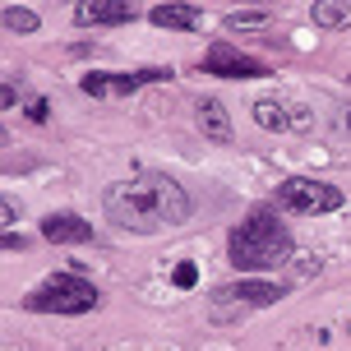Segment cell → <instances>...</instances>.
<instances>
[{
	"label": "cell",
	"instance_id": "5b68a950",
	"mask_svg": "<svg viewBox=\"0 0 351 351\" xmlns=\"http://www.w3.org/2000/svg\"><path fill=\"white\" fill-rule=\"evenodd\" d=\"M204 74H217V79H263L268 65L245 51H236L231 42H213L208 56H204Z\"/></svg>",
	"mask_w": 351,
	"mask_h": 351
},
{
	"label": "cell",
	"instance_id": "ac0fdd59",
	"mask_svg": "<svg viewBox=\"0 0 351 351\" xmlns=\"http://www.w3.org/2000/svg\"><path fill=\"white\" fill-rule=\"evenodd\" d=\"M342 125H347V134H351V106H347V116H342Z\"/></svg>",
	"mask_w": 351,
	"mask_h": 351
},
{
	"label": "cell",
	"instance_id": "6da1fadb",
	"mask_svg": "<svg viewBox=\"0 0 351 351\" xmlns=\"http://www.w3.org/2000/svg\"><path fill=\"white\" fill-rule=\"evenodd\" d=\"M106 217L121 231H134V236H158V231H171L190 217V194L185 185H176L171 176L162 171H139L130 180H116L102 199Z\"/></svg>",
	"mask_w": 351,
	"mask_h": 351
},
{
	"label": "cell",
	"instance_id": "4fadbf2b",
	"mask_svg": "<svg viewBox=\"0 0 351 351\" xmlns=\"http://www.w3.org/2000/svg\"><path fill=\"white\" fill-rule=\"evenodd\" d=\"M310 19H315V28H342V23H351V5L347 0H324L310 10Z\"/></svg>",
	"mask_w": 351,
	"mask_h": 351
},
{
	"label": "cell",
	"instance_id": "9c48e42d",
	"mask_svg": "<svg viewBox=\"0 0 351 351\" xmlns=\"http://www.w3.org/2000/svg\"><path fill=\"white\" fill-rule=\"evenodd\" d=\"M42 241H51V245H88L93 222L74 217V213H51V217H42Z\"/></svg>",
	"mask_w": 351,
	"mask_h": 351
},
{
	"label": "cell",
	"instance_id": "5bb4252c",
	"mask_svg": "<svg viewBox=\"0 0 351 351\" xmlns=\"http://www.w3.org/2000/svg\"><path fill=\"white\" fill-rule=\"evenodd\" d=\"M0 19H5L10 33H37V14H33V10H14V5H10Z\"/></svg>",
	"mask_w": 351,
	"mask_h": 351
},
{
	"label": "cell",
	"instance_id": "8fae6325",
	"mask_svg": "<svg viewBox=\"0 0 351 351\" xmlns=\"http://www.w3.org/2000/svg\"><path fill=\"white\" fill-rule=\"evenodd\" d=\"M254 111V125L259 130H296V106H287V102H278V97H259V102L250 106Z\"/></svg>",
	"mask_w": 351,
	"mask_h": 351
},
{
	"label": "cell",
	"instance_id": "30bf717a",
	"mask_svg": "<svg viewBox=\"0 0 351 351\" xmlns=\"http://www.w3.org/2000/svg\"><path fill=\"white\" fill-rule=\"evenodd\" d=\"M194 121H199V130H204V139H213V143H231V116H227V106L217 102V97H204Z\"/></svg>",
	"mask_w": 351,
	"mask_h": 351
},
{
	"label": "cell",
	"instance_id": "3957f363",
	"mask_svg": "<svg viewBox=\"0 0 351 351\" xmlns=\"http://www.w3.org/2000/svg\"><path fill=\"white\" fill-rule=\"evenodd\" d=\"M23 305L33 315H88V310H97V287L84 282L79 273H56V278L37 282L23 296Z\"/></svg>",
	"mask_w": 351,
	"mask_h": 351
},
{
	"label": "cell",
	"instance_id": "52a82bcc",
	"mask_svg": "<svg viewBox=\"0 0 351 351\" xmlns=\"http://www.w3.org/2000/svg\"><path fill=\"white\" fill-rule=\"evenodd\" d=\"M213 300H217V310H222V305H236V310L245 315V310H259V305L282 300V291L273 287V282L245 278V282H231V287H217V291H213Z\"/></svg>",
	"mask_w": 351,
	"mask_h": 351
},
{
	"label": "cell",
	"instance_id": "7a4b0ae2",
	"mask_svg": "<svg viewBox=\"0 0 351 351\" xmlns=\"http://www.w3.org/2000/svg\"><path fill=\"white\" fill-rule=\"evenodd\" d=\"M227 259L241 273H268L291 259V231L282 227L273 213H250L241 227H231L227 236Z\"/></svg>",
	"mask_w": 351,
	"mask_h": 351
},
{
	"label": "cell",
	"instance_id": "277c9868",
	"mask_svg": "<svg viewBox=\"0 0 351 351\" xmlns=\"http://www.w3.org/2000/svg\"><path fill=\"white\" fill-rule=\"evenodd\" d=\"M278 204L291 213H333L342 208V190L328 180H315V176H291L278 185Z\"/></svg>",
	"mask_w": 351,
	"mask_h": 351
},
{
	"label": "cell",
	"instance_id": "8992f818",
	"mask_svg": "<svg viewBox=\"0 0 351 351\" xmlns=\"http://www.w3.org/2000/svg\"><path fill=\"white\" fill-rule=\"evenodd\" d=\"M162 79H171V70H134V74H84V93L88 97H106V93H116V97H125V93H134V88L143 84H162Z\"/></svg>",
	"mask_w": 351,
	"mask_h": 351
},
{
	"label": "cell",
	"instance_id": "e0dca14e",
	"mask_svg": "<svg viewBox=\"0 0 351 351\" xmlns=\"http://www.w3.org/2000/svg\"><path fill=\"white\" fill-rule=\"evenodd\" d=\"M47 111H51V106L42 102V97H33V102H28V121H37V125H42V121H47Z\"/></svg>",
	"mask_w": 351,
	"mask_h": 351
},
{
	"label": "cell",
	"instance_id": "ba28073f",
	"mask_svg": "<svg viewBox=\"0 0 351 351\" xmlns=\"http://www.w3.org/2000/svg\"><path fill=\"white\" fill-rule=\"evenodd\" d=\"M130 19H134V10L125 0H84V5H74L79 28H111V23H130Z\"/></svg>",
	"mask_w": 351,
	"mask_h": 351
},
{
	"label": "cell",
	"instance_id": "2e32d148",
	"mask_svg": "<svg viewBox=\"0 0 351 351\" xmlns=\"http://www.w3.org/2000/svg\"><path fill=\"white\" fill-rule=\"evenodd\" d=\"M194 282H199V268H194V263H180V268H176V287H180V291H190Z\"/></svg>",
	"mask_w": 351,
	"mask_h": 351
},
{
	"label": "cell",
	"instance_id": "7c38bea8",
	"mask_svg": "<svg viewBox=\"0 0 351 351\" xmlns=\"http://www.w3.org/2000/svg\"><path fill=\"white\" fill-rule=\"evenodd\" d=\"M148 19L158 23V28H204V14L194 10V5H158V10H148Z\"/></svg>",
	"mask_w": 351,
	"mask_h": 351
},
{
	"label": "cell",
	"instance_id": "9a60e30c",
	"mask_svg": "<svg viewBox=\"0 0 351 351\" xmlns=\"http://www.w3.org/2000/svg\"><path fill=\"white\" fill-rule=\"evenodd\" d=\"M268 23V10H231L227 28H263Z\"/></svg>",
	"mask_w": 351,
	"mask_h": 351
}]
</instances>
